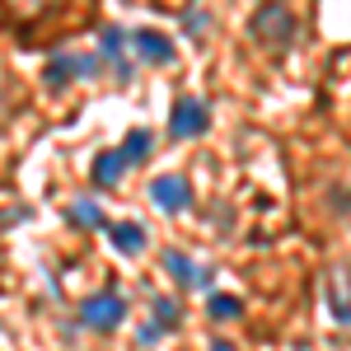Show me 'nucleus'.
<instances>
[{"label": "nucleus", "instance_id": "obj_14", "mask_svg": "<svg viewBox=\"0 0 351 351\" xmlns=\"http://www.w3.org/2000/svg\"><path fill=\"white\" fill-rule=\"evenodd\" d=\"M122 28H104V56H108L112 66H122Z\"/></svg>", "mask_w": 351, "mask_h": 351}, {"label": "nucleus", "instance_id": "obj_1", "mask_svg": "<svg viewBox=\"0 0 351 351\" xmlns=\"http://www.w3.org/2000/svg\"><path fill=\"white\" fill-rule=\"evenodd\" d=\"M248 28H253V38H258L263 47L286 52V47H291V38H295V14H291V5H286V0H263Z\"/></svg>", "mask_w": 351, "mask_h": 351}, {"label": "nucleus", "instance_id": "obj_10", "mask_svg": "<svg viewBox=\"0 0 351 351\" xmlns=\"http://www.w3.org/2000/svg\"><path fill=\"white\" fill-rule=\"evenodd\" d=\"M5 5H10V14H14V19H38V14H43V10H56V5H61V0H5Z\"/></svg>", "mask_w": 351, "mask_h": 351}, {"label": "nucleus", "instance_id": "obj_2", "mask_svg": "<svg viewBox=\"0 0 351 351\" xmlns=\"http://www.w3.org/2000/svg\"><path fill=\"white\" fill-rule=\"evenodd\" d=\"M80 319L84 328H99V332H112V328L127 319V300L112 295V291H99V295H89L80 304Z\"/></svg>", "mask_w": 351, "mask_h": 351}, {"label": "nucleus", "instance_id": "obj_7", "mask_svg": "<svg viewBox=\"0 0 351 351\" xmlns=\"http://www.w3.org/2000/svg\"><path fill=\"white\" fill-rule=\"evenodd\" d=\"M108 234L122 253H141V248H145V230H141L136 220H117V225H108Z\"/></svg>", "mask_w": 351, "mask_h": 351}, {"label": "nucleus", "instance_id": "obj_15", "mask_svg": "<svg viewBox=\"0 0 351 351\" xmlns=\"http://www.w3.org/2000/svg\"><path fill=\"white\" fill-rule=\"evenodd\" d=\"M155 314H160L164 324H173V319H178V304H173V300H155Z\"/></svg>", "mask_w": 351, "mask_h": 351}, {"label": "nucleus", "instance_id": "obj_9", "mask_svg": "<svg viewBox=\"0 0 351 351\" xmlns=\"http://www.w3.org/2000/svg\"><path fill=\"white\" fill-rule=\"evenodd\" d=\"M43 80H47V89H61V84H71V80H75V56H52Z\"/></svg>", "mask_w": 351, "mask_h": 351}, {"label": "nucleus", "instance_id": "obj_5", "mask_svg": "<svg viewBox=\"0 0 351 351\" xmlns=\"http://www.w3.org/2000/svg\"><path fill=\"white\" fill-rule=\"evenodd\" d=\"M132 43H136V52H141V61H150V66H169L173 61V43L164 33H155V28H136Z\"/></svg>", "mask_w": 351, "mask_h": 351}, {"label": "nucleus", "instance_id": "obj_13", "mask_svg": "<svg viewBox=\"0 0 351 351\" xmlns=\"http://www.w3.org/2000/svg\"><path fill=\"white\" fill-rule=\"evenodd\" d=\"M71 220H75V225H89V230H99V225H104V216H99V206H94V202H71Z\"/></svg>", "mask_w": 351, "mask_h": 351}, {"label": "nucleus", "instance_id": "obj_4", "mask_svg": "<svg viewBox=\"0 0 351 351\" xmlns=\"http://www.w3.org/2000/svg\"><path fill=\"white\" fill-rule=\"evenodd\" d=\"M150 202H155L160 211H169V216H178V211H188V202H192V188H188V178H178V173H160V178L150 183Z\"/></svg>", "mask_w": 351, "mask_h": 351}, {"label": "nucleus", "instance_id": "obj_3", "mask_svg": "<svg viewBox=\"0 0 351 351\" xmlns=\"http://www.w3.org/2000/svg\"><path fill=\"white\" fill-rule=\"evenodd\" d=\"M206 127H211V108H206L202 99H178V104H173L169 132L178 136V141H197V136H206Z\"/></svg>", "mask_w": 351, "mask_h": 351}, {"label": "nucleus", "instance_id": "obj_12", "mask_svg": "<svg viewBox=\"0 0 351 351\" xmlns=\"http://www.w3.org/2000/svg\"><path fill=\"white\" fill-rule=\"evenodd\" d=\"M206 309H211V319H239L243 304L234 295H211V300H206Z\"/></svg>", "mask_w": 351, "mask_h": 351}, {"label": "nucleus", "instance_id": "obj_6", "mask_svg": "<svg viewBox=\"0 0 351 351\" xmlns=\"http://www.w3.org/2000/svg\"><path fill=\"white\" fill-rule=\"evenodd\" d=\"M122 173H127V160H122V150H104V155L94 160V183H99V188H112V183H122Z\"/></svg>", "mask_w": 351, "mask_h": 351}, {"label": "nucleus", "instance_id": "obj_17", "mask_svg": "<svg viewBox=\"0 0 351 351\" xmlns=\"http://www.w3.org/2000/svg\"><path fill=\"white\" fill-rule=\"evenodd\" d=\"M211 351H234V347H230V342H216V347H211Z\"/></svg>", "mask_w": 351, "mask_h": 351}, {"label": "nucleus", "instance_id": "obj_8", "mask_svg": "<svg viewBox=\"0 0 351 351\" xmlns=\"http://www.w3.org/2000/svg\"><path fill=\"white\" fill-rule=\"evenodd\" d=\"M150 145H155V136L145 132V127H132V132H127V141H122V160H127V164L145 160V155H150Z\"/></svg>", "mask_w": 351, "mask_h": 351}, {"label": "nucleus", "instance_id": "obj_16", "mask_svg": "<svg viewBox=\"0 0 351 351\" xmlns=\"http://www.w3.org/2000/svg\"><path fill=\"white\" fill-rule=\"evenodd\" d=\"M202 24H206V14H188V33H192V38L202 33Z\"/></svg>", "mask_w": 351, "mask_h": 351}, {"label": "nucleus", "instance_id": "obj_11", "mask_svg": "<svg viewBox=\"0 0 351 351\" xmlns=\"http://www.w3.org/2000/svg\"><path fill=\"white\" fill-rule=\"evenodd\" d=\"M164 267L173 271V276H183V281H202V286L211 281V271H197L188 258H178V253H164Z\"/></svg>", "mask_w": 351, "mask_h": 351}]
</instances>
